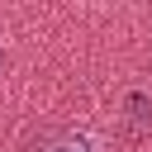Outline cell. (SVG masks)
<instances>
[{
  "mask_svg": "<svg viewBox=\"0 0 152 152\" xmlns=\"http://www.w3.org/2000/svg\"><path fill=\"white\" fill-rule=\"evenodd\" d=\"M128 124H133V128H147V124H152V100H147L142 90L128 95Z\"/></svg>",
  "mask_w": 152,
  "mask_h": 152,
  "instance_id": "cell-1",
  "label": "cell"
},
{
  "mask_svg": "<svg viewBox=\"0 0 152 152\" xmlns=\"http://www.w3.org/2000/svg\"><path fill=\"white\" fill-rule=\"evenodd\" d=\"M48 152H100V142H95L90 133H71V138H62V142H52Z\"/></svg>",
  "mask_w": 152,
  "mask_h": 152,
  "instance_id": "cell-2",
  "label": "cell"
},
{
  "mask_svg": "<svg viewBox=\"0 0 152 152\" xmlns=\"http://www.w3.org/2000/svg\"><path fill=\"white\" fill-rule=\"evenodd\" d=\"M0 62H5V52H0Z\"/></svg>",
  "mask_w": 152,
  "mask_h": 152,
  "instance_id": "cell-3",
  "label": "cell"
}]
</instances>
